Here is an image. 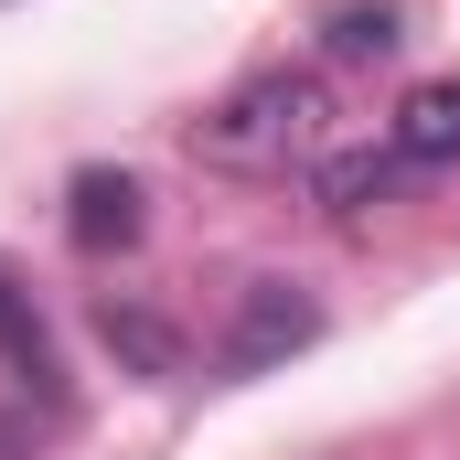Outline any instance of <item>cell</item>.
I'll use <instances>...</instances> for the list:
<instances>
[{"label": "cell", "instance_id": "1", "mask_svg": "<svg viewBox=\"0 0 460 460\" xmlns=\"http://www.w3.org/2000/svg\"><path fill=\"white\" fill-rule=\"evenodd\" d=\"M322 75H289V65H268V75H246L226 108L193 118V161H215V172H289V161H311L322 150Z\"/></svg>", "mask_w": 460, "mask_h": 460}, {"label": "cell", "instance_id": "2", "mask_svg": "<svg viewBox=\"0 0 460 460\" xmlns=\"http://www.w3.org/2000/svg\"><path fill=\"white\" fill-rule=\"evenodd\" d=\"M311 332H322V300H311L300 279H246V300H235V322H226V343H215V364L246 385V375L289 364Z\"/></svg>", "mask_w": 460, "mask_h": 460}, {"label": "cell", "instance_id": "3", "mask_svg": "<svg viewBox=\"0 0 460 460\" xmlns=\"http://www.w3.org/2000/svg\"><path fill=\"white\" fill-rule=\"evenodd\" d=\"M65 235H75L86 257L139 246V235H150V182H139V172H108V161L75 172V182H65Z\"/></svg>", "mask_w": 460, "mask_h": 460}, {"label": "cell", "instance_id": "4", "mask_svg": "<svg viewBox=\"0 0 460 460\" xmlns=\"http://www.w3.org/2000/svg\"><path fill=\"white\" fill-rule=\"evenodd\" d=\"M385 150H396L407 172H450V161H460V75L407 86V97H396V118H385Z\"/></svg>", "mask_w": 460, "mask_h": 460}, {"label": "cell", "instance_id": "5", "mask_svg": "<svg viewBox=\"0 0 460 460\" xmlns=\"http://www.w3.org/2000/svg\"><path fill=\"white\" fill-rule=\"evenodd\" d=\"M396 182H407V161L396 150H332L322 172H311V193H322V215H375V204H396Z\"/></svg>", "mask_w": 460, "mask_h": 460}, {"label": "cell", "instance_id": "6", "mask_svg": "<svg viewBox=\"0 0 460 460\" xmlns=\"http://www.w3.org/2000/svg\"><path fill=\"white\" fill-rule=\"evenodd\" d=\"M0 353H11L22 375H43V385H54V343H43V311H32V289H22L11 268H0Z\"/></svg>", "mask_w": 460, "mask_h": 460}, {"label": "cell", "instance_id": "7", "mask_svg": "<svg viewBox=\"0 0 460 460\" xmlns=\"http://www.w3.org/2000/svg\"><path fill=\"white\" fill-rule=\"evenodd\" d=\"M407 32H396V0H353V11H332V54L343 65H375V54H396Z\"/></svg>", "mask_w": 460, "mask_h": 460}, {"label": "cell", "instance_id": "8", "mask_svg": "<svg viewBox=\"0 0 460 460\" xmlns=\"http://www.w3.org/2000/svg\"><path fill=\"white\" fill-rule=\"evenodd\" d=\"M108 343L128 353V364H150V375H172V332H161V322H139V311H118V300H108Z\"/></svg>", "mask_w": 460, "mask_h": 460}]
</instances>
